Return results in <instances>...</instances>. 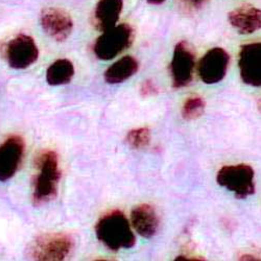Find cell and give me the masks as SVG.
I'll list each match as a JSON object with an SVG mask.
<instances>
[{"mask_svg":"<svg viewBox=\"0 0 261 261\" xmlns=\"http://www.w3.org/2000/svg\"><path fill=\"white\" fill-rule=\"evenodd\" d=\"M98 241L111 251L130 249L136 244L135 235L126 216L119 210H113L101 216L95 226Z\"/></svg>","mask_w":261,"mask_h":261,"instance_id":"cell-1","label":"cell"},{"mask_svg":"<svg viewBox=\"0 0 261 261\" xmlns=\"http://www.w3.org/2000/svg\"><path fill=\"white\" fill-rule=\"evenodd\" d=\"M38 173L34 180L33 200L36 205L45 204L54 200L59 189L61 170L59 156L54 150H44L36 159Z\"/></svg>","mask_w":261,"mask_h":261,"instance_id":"cell-2","label":"cell"},{"mask_svg":"<svg viewBox=\"0 0 261 261\" xmlns=\"http://www.w3.org/2000/svg\"><path fill=\"white\" fill-rule=\"evenodd\" d=\"M73 248L72 238L65 233H45L38 236L30 248V257L38 261L64 260Z\"/></svg>","mask_w":261,"mask_h":261,"instance_id":"cell-3","label":"cell"},{"mask_svg":"<svg viewBox=\"0 0 261 261\" xmlns=\"http://www.w3.org/2000/svg\"><path fill=\"white\" fill-rule=\"evenodd\" d=\"M217 184L233 192L239 200L247 199L255 192L254 169L248 164L227 165L216 176Z\"/></svg>","mask_w":261,"mask_h":261,"instance_id":"cell-4","label":"cell"},{"mask_svg":"<svg viewBox=\"0 0 261 261\" xmlns=\"http://www.w3.org/2000/svg\"><path fill=\"white\" fill-rule=\"evenodd\" d=\"M134 41V30L123 23L102 33L93 45V51L99 60H112L127 49Z\"/></svg>","mask_w":261,"mask_h":261,"instance_id":"cell-5","label":"cell"},{"mask_svg":"<svg viewBox=\"0 0 261 261\" xmlns=\"http://www.w3.org/2000/svg\"><path fill=\"white\" fill-rule=\"evenodd\" d=\"M5 55L12 68L25 69L38 60L39 49L31 36L19 35L6 45Z\"/></svg>","mask_w":261,"mask_h":261,"instance_id":"cell-6","label":"cell"},{"mask_svg":"<svg viewBox=\"0 0 261 261\" xmlns=\"http://www.w3.org/2000/svg\"><path fill=\"white\" fill-rule=\"evenodd\" d=\"M194 54L186 42L181 41L173 50L170 62V74L172 86L175 88H183L190 84L194 70Z\"/></svg>","mask_w":261,"mask_h":261,"instance_id":"cell-7","label":"cell"},{"mask_svg":"<svg viewBox=\"0 0 261 261\" xmlns=\"http://www.w3.org/2000/svg\"><path fill=\"white\" fill-rule=\"evenodd\" d=\"M230 56L221 47L208 50L199 63V75L203 83L213 85L220 83L227 73Z\"/></svg>","mask_w":261,"mask_h":261,"instance_id":"cell-8","label":"cell"},{"mask_svg":"<svg viewBox=\"0 0 261 261\" xmlns=\"http://www.w3.org/2000/svg\"><path fill=\"white\" fill-rule=\"evenodd\" d=\"M40 22L43 31L58 42L66 40L73 30L71 16L59 8H45L41 12Z\"/></svg>","mask_w":261,"mask_h":261,"instance_id":"cell-9","label":"cell"},{"mask_svg":"<svg viewBox=\"0 0 261 261\" xmlns=\"http://www.w3.org/2000/svg\"><path fill=\"white\" fill-rule=\"evenodd\" d=\"M238 66L241 77L247 85L261 87V42L242 46Z\"/></svg>","mask_w":261,"mask_h":261,"instance_id":"cell-10","label":"cell"},{"mask_svg":"<svg viewBox=\"0 0 261 261\" xmlns=\"http://www.w3.org/2000/svg\"><path fill=\"white\" fill-rule=\"evenodd\" d=\"M24 148V140L17 135L9 137L0 144V182L14 177L22 161Z\"/></svg>","mask_w":261,"mask_h":261,"instance_id":"cell-11","label":"cell"},{"mask_svg":"<svg viewBox=\"0 0 261 261\" xmlns=\"http://www.w3.org/2000/svg\"><path fill=\"white\" fill-rule=\"evenodd\" d=\"M130 222L136 232L144 238L154 237L160 226L156 209L148 204L138 205L130 212Z\"/></svg>","mask_w":261,"mask_h":261,"instance_id":"cell-12","label":"cell"},{"mask_svg":"<svg viewBox=\"0 0 261 261\" xmlns=\"http://www.w3.org/2000/svg\"><path fill=\"white\" fill-rule=\"evenodd\" d=\"M230 24L241 35H251L261 29V10L245 5L229 13Z\"/></svg>","mask_w":261,"mask_h":261,"instance_id":"cell-13","label":"cell"},{"mask_svg":"<svg viewBox=\"0 0 261 261\" xmlns=\"http://www.w3.org/2000/svg\"><path fill=\"white\" fill-rule=\"evenodd\" d=\"M123 0H98L93 13V25L99 32L114 28L119 19Z\"/></svg>","mask_w":261,"mask_h":261,"instance_id":"cell-14","label":"cell"},{"mask_svg":"<svg viewBox=\"0 0 261 261\" xmlns=\"http://www.w3.org/2000/svg\"><path fill=\"white\" fill-rule=\"evenodd\" d=\"M139 68L138 61L130 57H123L115 62L105 72V81L108 84H119L132 77Z\"/></svg>","mask_w":261,"mask_h":261,"instance_id":"cell-15","label":"cell"},{"mask_svg":"<svg viewBox=\"0 0 261 261\" xmlns=\"http://www.w3.org/2000/svg\"><path fill=\"white\" fill-rule=\"evenodd\" d=\"M74 75V66L71 61L60 59L54 62L47 69L46 81L51 86L66 85Z\"/></svg>","mask_w":261,"mask_h":261,"instance_id":"cell-16","label":"cell"},{"mask_svg":"<svg viewBox=\"0 0 261 261\" xmlns=\"http://www.w3.org/2000/svg\"><path fill=\"white\" fill-rule=\"evenodd\" d=\"M206 107L205 100L200 96L189 97L183 105L182 116L186 120H194L201 117Z\"/></svg>","mask_w":261,"mask_h":261,"instance_id":"cell-17","label":"cell"},{"mask_svg":"<svg viewBox=\"0 0 261 261\" xmlns=\"http://www.w3.org/2000/svg\"><path fill=\"white\" fill-rule=\"evenodd\" d=\"M126 142L132 148H144L150 142V130L147 127H138L130 129L126 135Z\"/></svg>","mask_w":261,"mask_h":261,"instance_id":"cell-18","label":"cell"},{"mask_svg":"<svg viewBox=\"0 0 261 261\" xmlns=\"http://www.w3.org/2000/svg\"><path fill=\"white\" fill-rule=\"evenodd\" d=\"M140 93L143 97H149V96H154L158 93V88L157 86L155 85V83L153 81H145L140 88Z\"/></svg>","mask_w":261,"mask_h":261,"instance_id":"cell-19","label":"cell"},{"mask_svg":"<svg viewBox=\"0 0 261 261\" xmlns=\"http://www.w3.org/2000/svg\"><path fill=\"white\" fill-rule=\"evenodd\" d=\"M185 2H186L188 5H190L191 7L197 8V7L202 6V5L206 2V0H185Z\"/></svg>","mask_w":261,"mask_h":261,"instance_id":"cell-20","label":"cell"},{"mask_svg":"<svg viewBox=\"0 0 261 261\" xmlns=\"http://www.w3.org/2000/svg\"><path fill=\"white\" fill-rule=\"evenodd\" d=\"M176 260H204V258L200 257H189V256H178Z\"/></svg>","mask_w":261,"mask_h":261,"instance_id":"cell-21","label":"cell"},{"mask_svg":"<svg viewBox=\"0 0 261 261\" xmlns=\"http://www.w3.org/2000/svg\"><path fill=\"white\" fill-rule=\"evenodd\" d=\"M165 2V0H147V3L150 4V5H155V6H158V5H161Z\"/></svg>","mask_w":261,"mask_h":261,"instance_id":"cell-22","label":"cell"},{"mask_svg":"<svg viewBox=\"0 0 261 261\" xmlns=\"http://www.w3.org/2000/svg\"><path fill=\"white\" fill-rule=\"evenodd\" d=\"M257 108H258V110H259V112L261 113V98L258 100V103H257Z\"/></svg>","mask_w":261,"mask_h":261,"instance_id":"cell-23","label":"cell"}]
</instances>
